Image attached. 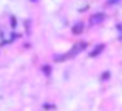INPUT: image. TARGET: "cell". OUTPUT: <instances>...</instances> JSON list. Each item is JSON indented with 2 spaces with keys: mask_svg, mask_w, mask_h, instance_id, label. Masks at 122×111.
Masks as SVG:
<instances>
[{
  "mask_svg": "<svg viewBox=\"0 0 122 111\" xmlns=\"http://www.w3.org/2000/svg\"><path fill=\"white\" fill-rule=\"evenodd\" d=\"M104 20H105V15L104 14H94L90 22H91V25H99L101 22H104Z\"/></svg>",
  "mask_w": 122,
  "mask_h": 111,
  "instance_id": "obj_1",
  "label": "cell"
},
{
  "mask_svg": "<svg viewBox=\"0 0 122 111\" xmlns=\"http://www.w3.org/2000/svg\"><path fill=\"white\" fill-rule=\"evenodd\" d=\"M102 48H104V45H99V46H96V48H94L96 51H93V53H91L90 56H96V54H99V53L102 51Z\"/></svg>",
  "mask_w": 122,
  "mask_h": 111,
  "instance_id": "obj_2",
  "label": "cell"
},
{
  "mask_svg": "<svg viewBox=\"0 0 122 111\" xmlns=\"http://www.w3.org/2000/svg\"><path fill=\"white\" fill-rule=\"evenodd\" d=\"M73 31H74V33H81V31H82V25L79 23V26H74V29H73Z\"/></svg>",
  "mask_w": 122,
  "mask_h": 111,
  "instance_id": "obj_3",
  "label": "cell"
},
{
  "mask_svg": "<svg viewBox=\"0 0 122 111\" xmlns=\"http://www.w3.org/2000/svg\"><path fill=\"white\" fill-rule=\"evenodd\" d=\"M117 2H119V0H110V3H111V5H113V3H117Z\"/></svg>",
  "mask_w": 122,
  "mask_h": 111,
  "instance_id": "obj_4",
  "label": "cell"
}]
</instances>
